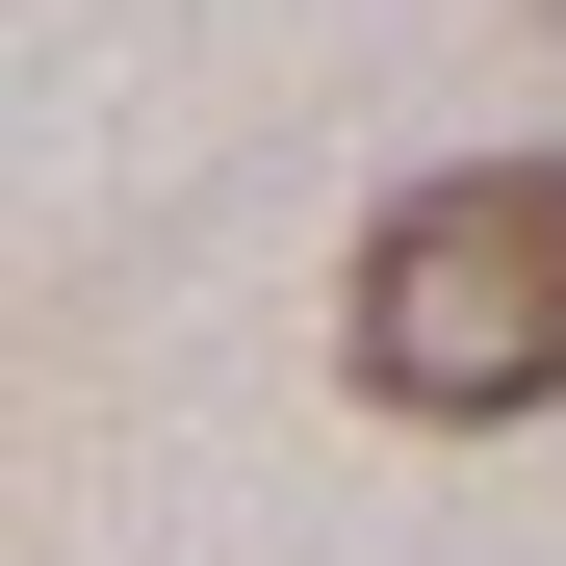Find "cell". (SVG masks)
Segmentation results:
<instances>
[{
  "label": "cell",
  "instance_id": "cell-1",
  "mask_svg": "<svg viewBox=\"0 0 566 566\" xmlns=\"http://www.w3.org/2000/svg\"><path fill=\"white\" fill-rule=\"evenodd\" d=\"M335 360H360L387 412H438V438L566 412V155H438V180H387V232H360V283H335Z\"/></svg>",
  "mask_w": 566,
  "mask_h": 566
},
{
  "label": "cell",
  "instance_id": "cell-2",
  "mask_svg": "<svg viewBox=\"0 0 566 566\" xmlns=\"http://www.w3.org/2000/svg\"><path fill=\"white\" fill-rule=\"evenodd\" d=\"M541 27H566V0H541Z\"/></svg>",
  "mask_w": 566,
  "mask_h": 566
}]
</instances>
